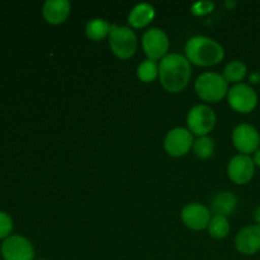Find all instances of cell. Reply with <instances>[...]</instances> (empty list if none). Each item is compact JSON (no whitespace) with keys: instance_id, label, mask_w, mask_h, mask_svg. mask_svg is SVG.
I'll use <instances>...</instances> for the list:
<instances>
[{"instance_id":"cell-1","label":"cell","mask_w":260,"mask_h":260,"mask_svg":"<svg viewBox=\"0 0 260 260\" xmlns=\"http://www.w3.org/2000/svg\"><path fill=\"white\" fill-rule=\"evenodd\" d=\"M192 76L190 62L180 53H170L159 65V78L162 88L169 93H179L188 85Z\"/></svg>"},{"instance_id":"cell-2","label":"cell","mask_w":260,"mask_h":260,"mask_svg":"<svg viewBox=\"0 0 260 260\" xmlns=\"http://www.w3.org/2000/svg\"><path fill=\"white\" fill-rule=\"evenodd\" d=\"M185 57L197 66H213L225 57L223 47L212 38L196 36L188 40L185 45Z\"/></svg>"},{"instance_id":"cell-3","label":"cell","mask_w":260,"mask_h":260,"mask_svg":"<svg viewBox=\"0 0 260 260\" xmlns=\"http://www.w3.org/2000/svg\"><path fill=\"white\" fill-rule=\"evenodd\" d=\"M196 91L202 101L217 103L229 93V83L217 73H205L200 75L194 84Z\"/></svg>"},{"instance_id":"cell-4","label":"cell","mask_w":260,"mask_h":260,"mask_svg":"<svg viewBox=\"0 0 260 260\" xmlns=\"http://www.w3.org/2000/svg\"><path fill=\"white\" fill-rule=\"evenodd\" d=\"M109 46L114 55L122 60L132 57L137 48L136 33L128 27L113 24L109 32Z\"/></svg>"},{"instance_id":"cell-5","label":"cell","mask_w":260,"mask_h":260,"mask_svg":"<svg viewBox=\"0 0 260 260\" xmlns=\"http://www.w3.org/2000/svg\"><path fill=\"white\" fill-rule=\"evenodd\" d=\"M188 128L197 136H207L216 126V114L205 104L193 107L187 116Z\"/></svg>"},{"instance_id":"cell-6","label":"cell","mask_w":260,"mask_h":260,"mask_svg":"<svg viewBox=\"0 0 260 260\" xmlns=\"http://www.w3.org/2000/svg\"><path fill=\"white\" fill-rule=\"evenodd\" d=\"M228 101L234 111L239 113H250L258 104V95L251 86L240 83L229 89Z\"/></svg>"},{"instance_id":"cell-7","label":"cell","mask_w":260,"mask_h":260,"mask_svg":"<svg viewBox=\"0 0 260 260\" xmlns=\"http://www.w3.org/2000/svg\"><path fill=\"white\" fill-rule=\"evenodd\" d=\"M2 256L4 260H33L35 248L27 238L12 235L2 244Z\"/></svg>"},{"instance_id":"cell-8","label":"cell","mask_w":260,"mask_h":260,"mask_svg":"<svg viewBox=\"0 0 260 260\" xmlns=\"http://www.w3.org/2000/svg\"><path fill=\"white\" fill-rule=\"evenodd\" d=\"M142 48L150 60L164 58L169 50V38L160 28H150L142 36Z\"/></svg>"},{"instance_id":"cell-9","label":"cell","mask_w":260,"mask_h":260,"mask_svg":"<svg viewBox=\"0 0 260 260\" xmlns=\"http://www.w3.org/2000/svg\"><path fill=\"white\" fill-rule=\"evenodd\" d=\"M193 135L189 129L177 127L168 132L164 141L165 151L175 157L184 156L193 147Z\"/></svg>"},{"instance_id":"cell-10","label":"cell","mask_w":260,"mask_h":260,"mask_svg":"<svg viewBox=\"0 0 260 260\" xmlns=\"http://www.w3.org/2000/svg\"><path fill=\"white\" fill-rule=\"evenodd\" d=\"M234 146L243 155H249L259 150L260 135L258 129L251 124L241 123L233 132Z\"/></svg>"},{"instance_id":"cell-11","label":"cell","mask_w":260,"mask_h":260,"mask_svg":"<svg viewBox=\"0 0 260 260\" xmlns=\"http://www.w3.org/2000/svg\"><path fill=\"white\" fill-rule=\"evenodd\" d=\"M255 173V164L249 155H236L230 160L228 174L236 184H246L250 182Z\"/></svg>"},{"instance_id":"cell-12","label":"cell","mask_w":260,"mask_h":260,"mask_svg":"<svg viewBox=\"0 0 260 260\" xmlns=\"http://www.w3.org/2000/svg\"><path fill=\"white\" fill-rule=\"evenodd\" d=\"M211 218V211L200 203H189L182 210L183 223L192 230L198 231L208 228Z\"/></svg>"},{"instance_id":"cell-13","label":"cell","mask_w":260,"mask_h":260,"mask_svg":"<svg viewBox=\"0 0 260 260\" xmlns=\"http://www.w3.org/2000/svg\"><path fill=\"white\" fill-rule=\"evenodd\" d=\"M235 246L239 253L244 255H254L260 251V226L250 225L239 231Z\"/></svg>"},{"instance_id":"cell-14","label":"cell","mask_w":260,"mask_h":260,"mask_svg":"<svg viewBox=\"0 0 260 260\" xmlns=\"http://www.w3.org/2000/svg\"><path fill=\"white\" fill-rule=\"evenodd\" d=\"M71 5L68 0H47L43 4V18L50 24H61L68 19Z\"/></svg>"},{"instance_id":"cell-15","label":"cell","mask_w":260,"mask_h":260,"mask_svg":"<svg viewBox=\"0 0 260 260\" xmlns=\"http://www.w3.org/2000/svg\"><path fill=\"white\" fill-rule=\"evenodd\" d=\"M238 207V198L231 192H220L211 201V211L213 215L229 217Z\"/></svg>"},{"instance_id":"cell-16","label":"cell","mask_w":260,"mask_h":260,"mask_svg":"<svg viewBox=\"0 0 260 260\" xmlns=\"http://www.w3.org/2000/svg\"><path fill=\"white\" fill-rule=\"evenodd\" d=\"M155 18V8L147 3L137 4L128 15V23L134 28H144Z\"/></svg>"},{"instance_id":"cell-17","label":"cell","mask_w":260,"mask_h":260,"mask_svg":"<svg viewBox=\"0 0 260 260\" xmlns=\"http://www.w3.org/2000/svg\"><path fill=\"white\" fill-rule=\"evenodd\" d=\"M111 27L112 25H109L108 22H106L104 19H101V18L89 20L85 27L86 37L91 41L103 40L111 32Z\"/></svg>"},{"instance_id":"cell-18","label":"cell","mask_w":260,"mask_h":260,"mask_svg":"<svg viewBox=\"0 0 260 260\" xmlns=\"http://www.w3.org/2000/svg\"><path fill=\"white\" fill-rule=\"evenodd\" d=\"M246 73H248V69H246L245 63L243 61L235 60L228 63V66L223 70L222 76L228 83L240 84V81L246 76Z\"/></svg>"},{"instance_id":"cell-19","label":"cell","mask_w":260,"mask_h":260,"mask_svg":"<svg viewBox=\"0 0 260 260\" xmlns=\"http://www.w3.org/2000/svg\"><path fill=\"white\" fill-rule=\"evenodd\" d=\"M208 234L215 239H223L230 233V223L228 217L213 215L208 223Z\"/></svg>"},{"instance_id":"cell-20","label":"cell","mask_w":260,"mask_h":260,"mask_svg":"<svg viewBox=\"0 0 260 260\" xmlns=\"http://www.w3.org/2000/svg\"><path fill=\"white\" fill-rule=\"evenodd\" d=\"M159 75V66L156 65L154 60L142 61L137 68V78L142 81V83H151Z\"/></svg>"},{"instance_id":"cell-21","label":"cell","mask_w":260,"mask_h":260,"mask_svg":"<svg viewBox=\"0 0 260 260\" xmlns=\"http://www.w3.org/2000/svg\"><path fill=\"white\" fill-rule=\"evenodd\" d=\"M193 151H194L196 156H198L200 159H208L212 156L213 151H215L213 140L208 136L200 137L193 144Z\"/></svg>"},{"instance_id":"cell-22","label":"cell","mask_w":260,"mask_h":260,"mask_svg":"<svg viewBox=\"0 0 260 260\" xmlns=\"http://www.w3.org/2000/svg\"><path fill=\"white\" fill-rule=\"evenodd\" d=\"M13 231V220L8 213L0 211V240L9 238Z\"/></svg>"},{"instance_id":"cell-23","label":"cell","mask_w":260,"mask_h":260,"mask_svg":"<svg viewBox=\"0 0 260 260\" xmlns=\"http://www.w3.org/2000/svg\"><path fill=\"white\" fill-rule=\"evenodd\" d=\"M213 9H215V4L212 2H198L193 4L192 8H190L193 14L197 15V17L210 14L211 12H213Z\"/></svg>"},{"instance_id":"cell-24","label":"cell","mask_w":260,"mask_h":260,"mask_svg":"<svg viewBox=\"0 0 260 260\" xmlns=\"http://www.w3.org/2000/svg\"><path fill=\"white\" fill-rule=\"evenodd\" d=\"M249 80H250L251 83H254V84L260 83V73H259V71H255V73L251 74V75L249 76Z\"/></svg>"},{"instance_id":"cell-25","label":"cell","mask_w":260,"mask_h":260,"mask_svg":"<svg viewBox=\"0 0 260 260\" xmlns=\"http://www.w3.org/2000/svg\"><path fill=\"white\" fill-rule=\"evenodd\" d=\"M253 161H254V164H255V167H259L260 168V149L256 150V151L254 152Z\"/></svg>"},{"instance_id":"cell-26","label":"cell","mask_w":260,"mask_h":260,"mask_svg":"<svg viewBox=\"0 0 260 260\" xmlns=\"http://www.w3.org/2000/svg\"><path fill=\"white\" fill-rule=\"evenodd\" d=\"M254 221L256 222V225L260 226V206L258 208H256L255 211H254Z\"/></svg>"},{"instance_id":"cell-27","label":"cell","mask_w":260,"mask_h":260,"mask_svg":"<svg viewBox=\"0 0 260 260\" xmlns=\"http://www.w3.org/2000/svg\"><path fill=\"white\" fill-rule=\"evenodd\" d=\"M235 5H236L235 2H228V3H226V7H229V8H234Z\"/></svg>"},{"instance_id":"cell-28","label":"cell","mask_w":260,"mask_h":260,"mask_svg":"<svg viewBox=\"0 0 260 260\" xmlns=\"http://www.w3.org/2000/svg\"><path fill=\"white\" fill-rule=\"evenodd\" d=\"M40 260H46V259H40Z\"/></svg>"}]
</instances>
